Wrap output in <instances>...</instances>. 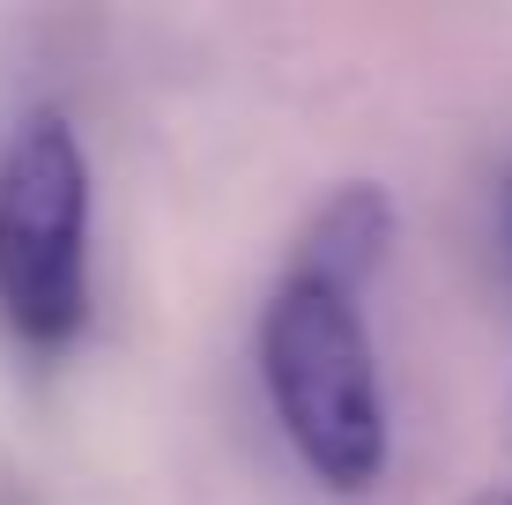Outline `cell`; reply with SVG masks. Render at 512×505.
Segmentation results:
<instances>
[{
	"mask_svg": "<svg viewBox=\"0 0 512 505\" xmlns=\"http://www.w3.org/2000/svg\"><path fill=\"white\" fill-rule=\"evenodd\" d=\"M468 505H512V483H490V491H475Z\"/></svg>",
	"mask_w": 512,
	"mask_h": 505,
	"instance_id": "obj_4",
	"label": "cell"
},
{
	"mask_svg": "<svg viewBox=\"0 0 512 505\" xmlns=\"http://www.w3.org/2000/svg\"><path fill=\"white\" fill-rule=\"evenodd\" d=\"M260 387L290 454L312 468L320 491L364 498L386 476L394 431H386L379 350L357 290L282 268L260 305Z\"/></svg>",
	"mask_w": 512,
	"mask_h": 505,
	"instance_id": "obj_1",
	"label": "cell"
},
{
	"mask_svg": "<svg viewBox=\"0 0 512 505\" xmlns=\"http://www.w3.org/2000/svg\"><path fill=\"white\" fill-rule=\"evenodd\" d=\"M0 327L30 357H60L90 327V149L52 104L0 149Z\"/></svg>",
	"mask_w": 512,
	"mask_h": 505,
	"instance_id": "obj_2",
	"label": "cell"
},
{
	"mask_svg": "<svg viewBox=\"0 0 512 505\" xmlns=\"http://www.w3.org/2000/svg\"><path fill=\"white\" fill-rule=\"evenodd\" d=\"M394 223H401L394 194H386L379 179H349V186H334V194L305 216L290 268L327 275V283H342V290L364 298V283H372V275L386 268V253H394Z\"/></svg>",
	"mask_w": 512,
	"mask_h": 505,
	"instance_id": "obj_3",
	"label": "cell"
}]
</instances>
